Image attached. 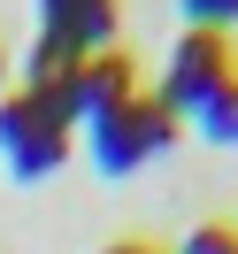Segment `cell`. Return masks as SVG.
I'll use <instances>...</instances> for the list:
<instances>
[{
  "label": "cell",
  "instance_id": "obj_1",
  "mask_svg": "<svg viewBox=\"0 0 238 254\" xmlns=\"http://www.w3.org/2000/svg\"><path fill=\"white\" fill-rule=\"evenodd\" d=\"M69 116L54 108V93H0V162L16 185H39L69 162Z\"/></svg>",
  "mask_w": 238,
  "mask_h": 254
},
{
  "label": "cell",
  "instance_id": "obj_2",
  "mask_svg": "<svg viewBox=\"0 0 238 254\" xmlns=\"http://www.w3.org/2000/svg\"><path fill=\"white\" fill-rule=\"evenodd\" d=\"M85 139H93V170H100V177H131L139 162H154V154L177 146V116L161 108L154 93H131L115 116L85 124Z\"/></svg>",
  "mask_w": 238,
  "mask_h": 254
},
{
  "label": "cell",
  "instance_id": "obj_3",
  "mask_svg": "<svg viewBox=\"0 0 238 254\" xmlns=\"http://www.w3.org/2000/svg\"><path fill=\"white\" fill-rule=\"evenodd\" d=\"M238 69H231V47H223V31H185L169 47V69H161V108L185 124V116H200V100L215 93V85H231Z\"/></svg>",
  "mask_w": 238,
  "mask_h": 254
},
{
  "label": "cell",
  "instance_id": "obj_4",
  "mask_svg": "<svg viewBox=\"0 0 238 254\" xmlns=\"http://www.w3.org/2000/svg\"><path fill=\"white\" fill-rule=\"evenodd\" d=\"M131 93H139V69L108 47V54H85V62L54 85V108L69 116V131H85V124H100V116H115Z\"/></svg>",
  "mask_w": 238,
  "mask_h": 254
},
{
  "label": "cell",
  "instance_id": "obj_5",
  "mask_svg": "<svg viewBox=\"0 0 238 254\" xmlns=\"http://www.w3.org/2000/svg\"><path fill=\"white\" fill-rule=\"evenodd\" d=\"M39 31L47 39H62L69 54H108V39H115V0H39Z\"/></svg>",
  "mask_w": 238,
  "mask_h": 254
},
{
  "label": "cell",
  "instance_id": "obj_6",
  "mask_svg": "<svg viewBox=\"0 0 238 254\" xmlns=\"http://www.w3.org/2000/svg\"><path fill=\"white\" fill-rule=\"evenodd\" d=\"M69 69H77V54H69L62 39H47V31H39V39H31V54H23V93H54Z\"/></svg>",
  "mask_w": 238,
  "mask_h": 254
},
{
  "label": "cell",
  "instance_id": "obj_7",
  "mask_svg": "<svg viewBox=\"0 0 238 254\" xmlns=\"http://www.w3.org/2000/svg\"><path fill=\"white\" fill-rule=\"evenodd\" d=\"M192 131H200L207 146H238V77L215 85V93L200 100V116H192Z\"/></svg>",
  "mask_w": 238,
  "mask_h": 254
},
{
  "label": "cell",
  "instance_id": "obj_8",
  "mask_svg": "<svg viewBox=\"0 0 238 254\" xmlns=\"http://www.w3.org/2000/svg\"><path fill=\"white\" fill-rule=\"evenodd\" d=\"M177 254H238V223H192Z\"/></svg>",
  "mask_w": 238,
  "mask_h": 254
},
{
  "label": "cell",
  "instance_id": "obj_9",
  "mask_svg": "<svg viewBox=\"0 0 238 254\" xmlns=\"http://www.w3.org/2000/svg\"><path fill=\"white\" fill-rule=\"evenodd\" d=\"M177 8H185L192 31H231L238 23V0H177Z\"/></svg>",
  "mask_w": 238,
  "mask_h": 254
},
{
  "label": "cell",
  "instance_id": "obj_10",
  "mask_svg": "<svg viewBox=\"0 0 238 254\" xmlns=\"http://www.w3.org/2000/svg\"><path fill=\"white\" fill-rule=\"evenodd\" d=\"M108 254H161V247H139V239H123V247H108Z\"/></svg>",
  "mask_w": 238,
  "mask_h": 254
},
{
  "label": "cell",
  "instance_id": "obj_11",
  "mask_svg": "<svg viewBox=\"0 0 238 254\" xmlns=\"http://www.w3.org/2000/svg\"><path fill=\"white\" fill-rule=\"evenodd\" d=\"M0 85H8V54H0Z\"/></svg>",
  "mask_w": 238,
  "mask_h": 254
}]
</instances>
